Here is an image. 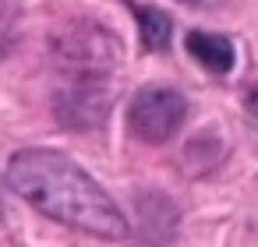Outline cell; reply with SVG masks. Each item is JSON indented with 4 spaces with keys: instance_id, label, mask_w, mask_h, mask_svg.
Returning a JSON list of instances; mask_svg holds the SVG:
<instances>
[{
    "instance_id": "1",
    "label": "cell",
    "mask_w": 258,
    "mask_h": 247,
    "mask_svg": "<svg viewBox=\"0 0 258 247\" xmlns=\"http://www.w3.org/2000/svg\"><path fill=\"white\" fill-rule=\"evenodd\" d=\"M8 184L15 194H22L32 208H39L53 222H64L71 229L103 240L127 236V219L117 208V201L64 152L53 148L15 152L8 162Z\"/></svg>"
},
{
    "instance_id": "2",
    "label": "cell",
    "mask_w": 258,
    "mask_h": 247,
    "mask_svg": "<svg viewBox=\"0 0 258 247\" xmlns=\"http://www.w3.org/2000/svg\"><path fill=\"white\" fill-rule=\"evenodd\" d=\"M53 60L68 81H106L117 64V39L99 25L78 22L53 39Z\"/></svg>"
},
{
    "instance_id": "3",
    "label": "cell",
    "mask_w": 258,
    "mask_h": 247,
    "mask_svg": "<svg viewBox=\"0 0 258 247\" xmlns=\"http://www.w3.org/2000/svg\"><path fill=\"white\" fill-rule=\"evenodd\" d=\"M184 117H187L184 96L173 92V89H163V85L142 89V92L131 99V106H127V124H131V131H135V138H142V141H149V145L170 141V138L180 131Z\"/></svg>"
},
{
    "instance_id": "4",
    "label": "cell",
    "mask_w": 258,
    "mask_h": 247,
    "mask_svg": "<svg viewBox=\"0 0 258 247\" xmlns=\"http://www.w3.org/2000/svg\"><path fill=\"white\" fill-rule=\"evenodd\" d=\"M110 110V89L106 81H64L57 92V117L60 124L75 131H89L106 120Z\"/></svg>"
},
{
    "instance_id": "5",
    "label": "cell",
    "mask_w": 258,
    "mask_h": 247,
    "mask_svg": "<svg viewBox=\"0 0 258 247\" xmlns=\"http://www.w3.org/2000/svg\"><path fill=\"white\" fill-rule=\"evenodd\" d=\"M187 53L212 74H226L233 67V43L216 32H187Z\"/></svg>"
},
{
    "instance_id": "6",
    "label": "cell",
    "mask_w": 258,
    "mask_h": 247,
    "mask_svg": "<svg viewBox=\"0 0 258 247\" xmlns=\"http://www.w3.org/2000/svg\"><path fill=\"white\" fill-rule=\"evenodd\" d=\"M135 11V18H138V29H142V43H145V50H166L170 46V18L163 15V11H156V8H131Z\"/></svg>"
},
{
    "instance_id": "7",
    "label": "cell",
    "mask_w": 258,
    "mask_h": 247,
    "mask_svg": "<svg viewBox=\"0 0 258 247\" xmlns=\"http://www.w3.org/2000/svg\"><path fill=\"white\" fill-rule=\"evenodd\" d=\"M247 110H251V117L258 120V89H251V92H247Z\"/></svg>"
},
{
    "instance_id": "8",
    "label": "cell",
    "mask_w": 258,
    "mask_h": 247,
    "mask_svg": "<svg viewBox=\"0 0 258 247\" xmlns=\"http://www.w3.org/2000/svg\"><path fill=\"white\" fill-rule=\"evenodd\" d=\"M184 4H195V8H216V4H223V0H184Z\"/></svg>"
}]
</instances>
